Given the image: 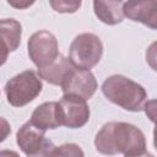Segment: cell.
<instances>
[{"mask_svg":"<svg viewBox=\"0 0 157 157\" xmlns=\"http://www.w3.org/2000/svg\"><path fill=\"white\" fill-rule=\"evenodd\" d=\"M0 157H20V155L16 151H12V150H1L0 151Z\"/></svg>","mask_w":157,"mask_h":157,"instance_id":"ffe728a7","label":"cell"},{"mask_svg":"<svg viewBox=\"0 0 157 157\" xmlns=\"http://www.w3.org/2000/svg\"><path fill=\"white\" fill-rule=\"evenodd\" d=\"M44 134L45 131L38 129L28 120L18 129L16 134V141L21 151L26 153L27 156H31L34 152H37L43 145L45 140Z\"/></svg>","mask_w":157,"mask_h":157,"instance_id":"9c48e42d","label":"cell"},{"mask_svg":"<svg viewBox=\"0 0 157 157\" xmlns=\"http://www.w3.org/2000/svg\"><path fill=\"white\" fill-rule=\"evenodd\" d=\"M27 49L29 59L38 69L47 67L60 54L55 36L44 29L38 31L29 37Z\"/></svg>","mask_w":157,"mask_h":157,"instance_id":"5b68a950","label":"cell"},{"mask_svg":"<svg viewBox=\"0 0 157 157\" xmlns=\"http://www.w3.org/2000/svg\"><path fill=\"white\" fill-rule=\"evenodd\" d=\"M75 66L70 63L69 58H65L63 54H59V56L47 67L38 69V76L40 80H45L47 82L52 85L60 86L65 76L74 69Z\"/></svg>","mask_w":157,"mask_h":157,"instance_id":"8fae6325","label":"cell"},{"mask_svg":"<svg viewBox=\"0 0 157 157\" xmlns=\"http://www.w3.org/2000/svg\"><path fill=\"white\" fill-rule=\"evenodd\" d=\"M10 134H11V126H10V123H9L5 118L0 117V142L5 141L6 137H7Z\"/></svg>","mask_w":157,"mask_h":157,"instance_id":"e0dca14e","label":"cell"},{"mask_svg":"<svg viewBox=\"0 0 157 157\" xmlns=\"http://www.w3.org/2000/svg\"><path fill=\"white\" fill-rule=\"evenodd\" d=\"M94 146L99 153L105 156L118 153L131 156L146 151V139L144 132L132 124L109 121L97 132Z\"/></svg>","mask_w":157,"mask_h":157,"instance_id":"6da1fadb","label":"cell"},{"mask_svg":"<svg viewBox=\"0 0 157 157\" xmlns=\"http://www.w3.org/2000/svg\"><path fill=\"white\" fill-rule=\"evenodd\" d=\"M9 53H10V50H9L7 45L0 39V66H2L6 63L7 56H9Z\"/></svg>","mask_w":157,"mask_h":157,"instance_id":"ac0fdd59","label":"cell"},{"mask_svg":"<svg viewBox=\"0 0 157 157\" xmlns=\"http://www.w3.org/2000/svg\"><path fill=\"white\" fill-rule=\"evenodd\" d=\"M29 121L43 131L59 128L60 124L58 120L56 102H45L38 105L33 110Z\"/></svg>","mask_w":157,"mask_h":157,"instance_id":"30bf717a","label":"cell"},{"mask_svg":"<svg viewBox=\"0 0 157 157\" xmlns=\"http://www.w3.org/2000/svg\"><path fill=\"white\" fill-rule=\"evenodd\" d=\"M93 11L98 20L105 25L114 26L123 21V2L121 1H93Z\"/></svg>","mask_w":157,"mask_h":157,"instance_id":"7c38bea8","label":"cell"},{"mask_svg":"<svg viewBox=\"0 0 157 157\" xmlns=\"http://www.w3.org/2000/svg\"><path fill=\"white\" fill-rule=\"evenodd\" d=\"M60 87L64 94H74L87 101L97 91V80L90 70L74 67L65 76Z\"/></svg>","mask_w":157,"mask_h":157,"instance_id":"52a82bcc","label":"cell"},{"mask_svg":"<svg viewBox=\"0 0 157 157\" xmlns=\"http://www.w3.org/2000/svg\"><path fill=\"white\" fill-rule=\"evenodd\" d=\"M123 15L131 21L140 22L152 29L157 27V1L123 2Z\"/></svg>","mask_w":157,"mask_h":157,"instance_id":"ba28073f","label":"cell"},{"mask_svg":"<svg viewBox=\"0 0 157 157\" xmlns=\"http://www.w3.org/2000/svg\"><path fill=\"white\" fill-rule=\"evenodd\" d=\"M52 157H85V153L76 144H64L54 147Z\"/></svg>","mask_w":157,"mask_h":157,"instance_id":"5bb4252c","label":"cell"},{"mask_svg":"<svg viewBox=\"0 0 157 157\" xmlns=\"http://www.w3.org/2000/svg\"><path fill=\"white\" fill-rule=\"evenodd\" d=\"M56 112L60 126L69 129L82 128L90 119L87 102L74 94H64L63 98L56 102Z\"/></svg>","mask_w":157,"mask_h":157,"instance_id":"8992f818","label":"cell"},{"mask_svg":"<svg viewBox=\"0 0 157 157\" xmlns=\"http://www.w3.org/2000/svg\"><path fill=\"white\" fill-rule=\"evenodd\" d=\"M34 2L33 1H26V2H15V1H9V5L16 7V9H25V7H28L31 5H33Z\"/></svg>","mask_w":157,"mask_h":157,"instance_id":"d6986e66","label":"cell"},{"mask_svg":"<svg viewBox=\"0 0 157 157\" xmlns=\"http://www.w3.org/2000/svg\"><path fill=\"white\" fill-rule=\"evenodd\" d=\"M54 147H55V145L50 140L45 139L43 145L40 146V148L37 152H34L33 155L27 156V157H52V152H53Z\"/></svg>","mask_w":157,"mask_h":157,"instance_id":"2e32d148","label":"cell"},{"mask_svg":"<svg viewBox=\"0 0 157 157\" xmlns=\"http://www.w3.org/2000/svg\"><path fill=\"white\" fill-rule=\"evenodd\" d=\"M103 54V44L93 33H81L75 37L69 48V60L81 70H90L96 66Z\"/></svg>","mask_w":157,"mask_h":157,"instance_id":"277c9868","label":"cell"},{"mask_svg":"<svg viewBox=\"0 0 157 157\" xmlns=\"http://www.w3.org/2000/svg\"><path fill=\"white\" fill-rule=\"evenodd\" d=\"M42 88L43 83L40 77L33 70H26L6 82L5 94L11 105L23 107L36 99L42 92Z\"/></svg>","mask_w":157,"mask_h":157,"instance_id":"3957f363","label":"cell"},{"mask_svg":"<svg viewBox=\"0 0 157 157\" xmlns=\"http://www.w3.org/2000/svg\"><path fill=\"white\" fill-rule=\"evenodd\" d=\"M22 27L21 23L13 18L0 20V39L7 45L10 52H15L21 43Z\"/></svg>","mask_w":157,"mask_h":157,"instance_id":"4fadbf2b","label":"cell"},{"mask_svg":"<svg viewBox=\"0 0 157 157\" xmlns=\"http://www.w3.org/2000/svg\"><path fill=\"white\" fill-rule=\"evenodd\" d=\"M124 157H155L152 153H150V152H147V151H145V152H142V153H137V155H131V156H124Z\"/></svg>","mask_w":157,"mask_h":157,"instance_id":"44dd1931","label":"cell"},{"mask_svg":"<svg viewBox=\"0 0 157 157\" xmlns=\"http://www.w3.org/2000/svg\"><path fill=\"white\" fill-rule=\"evenodd\" d=\"M102 92L108 101L129 112L144 109L147 99L146 90L124 75H112L102 83Z\"/></svg>","mask_w":157,"mask_h":157,"instance_id":"7a4b0ae2","label":"cell"},{"mask_svg":"<svg viewBox=\"0 0 157 157\" xmlns=\"http://www.w3.org/2000/svg\"><path fill=\"white\" fill-rule=\"evenodd\" d=\"M50 6L56 11L61 13H69V12H76L78 7L81 6V1H64V0H58V1H49Z\"/></svg>","mask_w":157,"mask_h":157,"instance_id":"9a60e30c","label":"cell"}]
</instances>
